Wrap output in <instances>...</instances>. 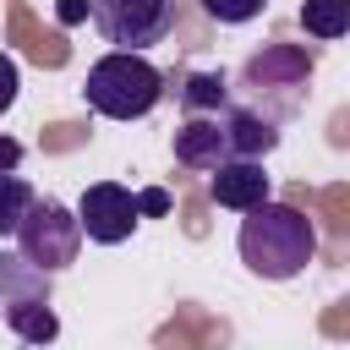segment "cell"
<instances>
[{
	"instance_id": "6da1fadb",
	"label": "cell",
	"mask_w": 350,
	"mask_h": 350,
	"mask_svg": "<svg viewBox=\"0 0 350 350\" xmlns=\"http://www.w3.org/2000/svg\"><path fill=\"white\" fill-rule=\"evenodd\" d=\"M235 252H241V262H246L257 279L284 284V279L306 273V262L317 257V224H312L301 208L262 197L257 208H246L241 235H235Z\"/></svg>"
},
{
	"instance_id": "7a4b0ae2",
	"label": "cell",
	"mask_w": 350,
	"mask_h": 350,
	"mask_svg": "<svg viewBox=\"0 0 350 350\" xmlns=\"http://www.w3.org/2000/svg\"><path fill=\"white\" fill-rule=\"evenodd\" d=\"M82 98H88V109L104 115V120H142V115H153L159 98H164V71H159L142 49H109L104 60L88 66Z\"/></svg>"
},
{
	"instance_id": "3957f363",
	"label": "cell",
	"mask_w": 350,
	"mask_h": 350,
	"mask_svg": "<svg viewBox=\"0 0 350 350\" xmlns=\"http://www.w3.org/2000/svg\"><path fill=\"white\" fill-rule=\"evenodd\" d=\"M306 88H312V55L301 44H268L241 66V98L235 104H252L257 115H268L279 126V120L301 115Z\"/></svg>"
},
{
	"instance_id": "277c9868",
	"label": "cell",
	"mask_w": 350,
	"mask_h": 350,
	"mask_svg": "<svg viewBox=\"0 0 350 350\" xmlns=\"http://www.w3.org/2000/svg\"><path fill=\"white\" fill-rule=\"evenodd\" d=\"M11 235H16V257H27V262L44 268V273L71 268V262H77V246H82L77 208H66V202H55V197H33Z\"/></svg>"
},
{
	"instance_id": "5b68a950",
	"label": "cell",
	"mask_w": 350,
	"mask_h": 350,
	"mask_svg": "<svg viewBox=\"0 0 350 350\" xmlns=\"http://www.w3.org/2000/svg\"><path fill=\"white\" fill-rule=\"evenodd\" d=\"M93 27L115 49H153L175 27V0H88Z\"/></svg>"
},
{
	"instance_id": "8992f818",
	"label": "cell",
	"mask_w": 350,
	"mask_h": 350,
	"mask_svg": "<svg viewBox=\"0 0 350 350\" xmlns=\"http://www.w3.org/2000/svg\"><path fill=\"white\" fill-rule=\"evenodd\" d=\"M137 219H142L137 191H126L120 180H93V186L82 191V202H77V224H82V235L98 241V246H120V241H131Z\"/></svg>"
},
{
	"instance_id": "52a82bcc",
	"label": "cell",
	"mask_w": 350,
	"mask_h": 350,
	"mask_svg": "<svg viewBox=\"0 0 350 350\" xmlns=\"http://www.w3.org/2000/svg\"><path fill=\"white\" fill-rule=\"evenodd\" d=\"M208 197H213L219 208H230V213L257 208V202L268 197V170H262V159H241V153L219 159V164H213V180H208Z\"/></svg>"
},
{
	"instance_id": "ba28073f",
	"label": "cell",
	"mask_w": 350,
	"mask_h": 350,
	"mask_svg": "<svg viewBox=\"0 0 350 350\" xmlns=\"http://www.w3.org/2000/svg\"><path fill=\"white\" fill-rule=\"evenodd\" d=\"M219 120H224V142H230V153H241V159H268L273 148H279V126L268 120V115H257L252 104H224L219 109Z\"/></svg>"
},
{
	"instance_id": "9c48e42d",
	"label": "cell",
	"mask_w": 350,
	"mask_h": 350,
	"mask_svg": "<svg viewBox=\"0 0 350 350\" xmlns=\"http://www.w3.org/2000/svg\"><path fill=\"white\" fill-rule=\"evenodd\" d=\"M219 159H230L224 120H219V115H186L180 131H175V164H186V170H213Z\"/></svg>"
},
{
	"instance_id": "30bf717a",
	"label": "cell",
	"mask_w": 350,
	"mask_h": 350,
	"mask_svg": "<svg viewBox=\"0 0 350 350\" xmlns=\"http://www.w3.org/2000/svg\"><path fill=\"white\" fill-rule=\"evenodd\" d=\"M0 317H5L11 334L27 339V345H49V339L60 334V317L49 312V295H11V301H0Z\"/></svg>"
},
{
	"instance_id": "8fae6325",
	"label": "cell",
	"mask_w": 350,
	"mask_h": 350,
	"mask_svg": "<svg viewBox=\"0 0 350 350\" xmlns=\"http://www.w3.org/2000/svg\"><path fill=\"white\" fill-rule=\"evenodd\" d=\"M180 104H186V115H219L230 104V82L219 71H191L180 82Z\"/></svg>"
},
{
	"instance_id": "7c38bea8",
	"label": "cell",
	"mask_w": 350,
	"mask_h": 350,
	"mask_svg": "<svg viewBox=\"0 0 350 350\" xmlns=\"http://www.w3.org/2000/svg\"><path fill=\"white\" fill-rule=\"evenodd\" d=\"M301 27H306L312 38H323V44L345 38V27H350V0H306V5H301Z\"/></svg>"
},
{
	"instance_id": "4fadbf2b",
	"label": "cell",
	"mask_w": 350,
	"mask_h": 350,
	"mask_svg": "<svg viewBox=\"0 0 350 350\" xmlns=\"http://www.w3.org/2000/svg\"><path fill=\"white\" fill-rule=\"evenodd\" d=\"M27 202H33V186L16 170H0V235L16 230V219L27 213Z\"/></svg>"
},
{
	"instance_id": "5bb4252c",
	"label": "cell",
	"mask_w": 350,
	"mask_h": 350,
	"mask_svg": "<svg viewBox=\"0 0 350 350\" xmlns=\"http://www.w3.org/2000/svg\"><path fill=\"white\" fill-rule=\"evenodd\" d=\"M262 5H268V0H202V11H208L213 22H224V27H241V22L262 16Z\"/></svg>"
},
{
	"instance_id": "9a60e30c",
	"label": "cell",
	"mask_w": 350,
	"mask_h": 350,
	"mask_svg": "<svg viewBox=\"0 0 350 350\" xmlns=\"http://www.w3.org/2000/svg\"><path fill=\"white\" fill-rule=\"evenodd\" d=\"M16 93H22V71H16V60L0 49V115L16 104Z\"/></svg>"
},
{
	"instance_id": "2e32d148",
	"label": "cell",
	"mask_w": 350,
	"mask_h": 350,
	"mask_svg": "<svg viewBox=\"0 0 350 350\" xmlns=\"http://www.w3.org/2000/svg\"><path fill=\"white\" fill-rule=\"evenodd\" d=\"M137 208L159 219V213H170V191H159V186H148V191H137Z\"/></svg>"
},
{
	"instance_id": "e0dca14e",
	"label": "cell",
	"mask_w": 350,
	"mask_h": 350,
	"mask_svg": "<svg viewBox=\"0 0 350 350\" xmlns=\"http://www.w3.org/2000/svg\"><path fill=\"white\" fill-rule=\"evenodd\" d=\"M55 16L71 27V22H82V16H88V0H60V5H55Z\"/></svg>"
},
{
	"instance_id": "ac0fdd59",
	"label": "cell",
	"mask_w": 350,
	"mask_h": 350,
	"mask_svg": "<svg viewBox=\"0 0 350 350\" xmlns=\"http://www.w3.org/2000/svg\"><path fill=\"white\" fill-rule=\"evenodd\" d=\"M16 164H22V142L0 137V170H16Z\"/></svg>"
}]
</instances>
